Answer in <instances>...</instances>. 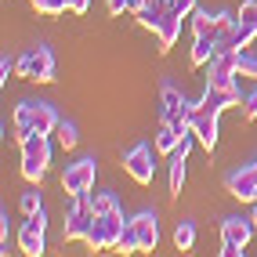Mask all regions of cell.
<instances>
[{
	"label": "cell",
	"instance_id": "cell-26",
	"mask_svg": "<svg viewBox=\"0 0 257 257\" xmlns=\"http://www.w3.org/2000/svg\"><path fill=\"white\" fill-rule=\"evenodd\" d=\"M37 11H40V15H47V19H55V15L69 11V4H65V0H40V4H37Z\"/></svg>",
	"mask_w": 257,
	"mask_h": 257
},
{
	"label": "cell",
	"instance_id": "cell-9",
	"mask_svg": "<svg viewBox=\"0 0 257 257\" xmlns=\"http://www.w3.org/2000/svg\"><path fill=\"white\" fill-rule=\"evenodd\" d=\"M225 188H228V196L239 199V203H257V163H246V167L232 170V174L225 178Z\"/></svg>",
	"mask_w": 257,
	"mask_h": 257
},
{
	"label": "cell",
	"instance_id": "cell-11",
	"mask_svg": "<svg viewBox=\"0 0 257 257\" xmlns=\"http://www.w3.org/2000/svg\"><path fill=\"white\" fill-rule=\"evenodd\" d=\"M123 170L138 181V185H152L156 178V163H152V149L149 145H134L127 156H123Z\"/></svg>",
	"mask_w": 257,
	"mask_h": 257
},
{
	"label": "cell",
	"instance_id": "cell-30",
	"mask_svg": "<svg viewBox=\"0 0 257 257\" xmlns=\"http://www.w3.org/2000/svg\"><path fill=\"white\" fill-rule=\"evenodd\" d=\"M174 11L181 15V19H192V11H196V0H174Z\"/></svg>",
	"mask_w": 257,
	"mask_h": 257
},
{
	"label": "cell",
	"instance_id": "cell-1",
	"mask_svg": "<svg viewBox=\"0 0 257 257\" xmlns=\"http://www.w3.org/2000/svg\"><path fill=\"white\" fill-rule=\"evenodd\" d=\"M62 119L55 116V109L47 101H19L15 105V142H26L29 134H55V127Z\"/></svg>",
	"mask_w": 257,
	"mask_h": 257
},
{
	"label": "cell",
	"instance_id": "cell-20",
	"mask_svg": "<svg viewBox=\"0 0 257 257\" xmlns=\"http://www.w3.org/2000/svg\"><path fill=\"white\" fill-rule=\"evenodd\" d=\"M116 250H119V253H142V239H138V228H134V221H127V225H123V235H119Z\"/></svg>",
	"mask_w": 257,
	"mask_h": 257
},
{
	"label": "cell",
	"instance_id": "cell-17",
	"mask_svg": "<svg viewBox=\"0 0 257 257\" xmlns=\"http://www.w3.org/2000/svg\"><path fill=\"white\" fill-rule=\"evenodd\" d=\"M214 58H217V40H214V37H196V44H192V55H188V62H192L196 69H199V65H210Z\"/></svg>",
	"mask_w": 257,
	"mask_h": 257
},
{
	"label": "cell",
	"instance_id": "cell-27",
	"mask_svg": "<svg viewBox=\"0 0 257 257\" xmlns=\"http://www.w3.org/2000/svg\"><path fill=\"white\" fill-rule=\"evenodd\" d=\"M239 76H253L257 80V58L246 55V51H239Z\"/></svg>",
	"mask_w": 257,
	"mask_h": 257
},
{
	"label": "cell",
	"instance_id": "cell-29",
	"mask_svg": "<svg viewBox=\"0 0 257 257\" xmlns=\"http://www.w3.org/2000/svg\"><path fill=\"white\" fill-rule=\"evenodd\" d=\"M243 116H246V119H253V116H257V91L243 94Z\"/></svg>",
	"mask_w": 257,
	"mask_h": 257
},
{
	"label": "cell",
	"instance_id": "cell-10",
	"mask_svg": "<svg viewBox=\"0 0 257 257\" xmlns=\"http://www.w3.org/2000/svg\"><path fill=\"white\" fill-rule=\"evenodd\" d=\"M44 232H47V217H44V207H40L37 214H29L26 225L19 228V246H22V253L40 257V253H44Z\"/></svg>",
	"mask_w": 257,
	"mask_h": 257
},
{
	"label": "cell",
	"instance_id": "cell-14",
	"mask_svg": "<svg viewBox=\"0 0 257 257\" xmlns=\"http://www.w3.org/2000/svg\"><path fill=\"white\" fill-rule=\"evenodd\" d=\"M134 221V228H138V239H142V253H152L160 243V225H156V214H138V217H131Z\"/></svg>",
	"mask_w": 257,
	"mask_h": 257
},
{
	"label": "cell",
	"instance_id": "cell-3",
	"mask_svg": "<svg viewBox=\"0 0 257 257\" xmlns=\"http://www.w3.org/2000/svg\"><path fill=\"white\" fill-rule=\"evenodd\" d=\"M123 210H109V214H94V225H91V232H87V243L91 250H116V243H119V235H123Z\"/></svg>",
	"mask_w": 257,
	"mask_h": 257
},
{
	"label": "cell",
	"instance_id": "cell-12",
	"mask_svg": "<svg viewBox=\"0 0 257 257\" xmlns=\"http://www.w3.org/2000/svg\"><path fill=\"white\" fill-rule=\"evenodd\" d=\"M192 109H196V105H192ZM192 134H196V142L210 152V149L217 145V116H210V112H192Z\"/></svg>",
	"mask_w": 257,
	"mask_h": 257
},
{
	"label": "cell",
	"instance_id": "cell-23",
	"mask_svg": "<svg viewBox=\"0 0 257 257\" xmlns=\"http://www.w3.org/2000/svg\"><path fill=\"white\" fill-rule=\"evenodd\" d=\"M55 134H58V142H62V149H76V142H80V134H76V127H73V123H65V119H62V123L55 127Z\"/></svg>",
	"mask_w": 257,
	"mask_h": 257
},
{
	"label": "cell",
	"instance_id": "cell-13",
	"mask_svg": "<svg viewBox=\"0 0 257 257\" xmlns=\"http://www.w3.org/2000/svg\"><path fill=\"white\" fill-rule=\"evenodd\" d=\"M167 11H170V0H145V4L134 11V19H138L142 29H152V33H156Z\"/></svg>",
	"mask_w": 257,
	"mask_h": 257
},
{
	"label": "cell",
	"instance_id": "cell-7",
	"mask_svg": "<svg viewBox=\"0 0 257 257\" xmlns=\"http://www.w3.org/2000/svg\"><path fill=\"white\" fill-rule=\"evenodd\" d=\"M94 225V207H91V199L87 196H80V203L65 214V228H62V243H80V239H87Z\"/></svg>",
	"mask_w": 257,
	"mask_h": 257
},
{
	"label": "cell",
	"instance_id": "cell-16",
	"mask_svg": "<svg viewBox=\"0 0 257 257\" xmlns=\"http://www.w3.org/2000/svg\"><path fill=\"white\" fill-rule=\"evenodd\" d=\"M160 101H163V119H178V116L188 112V101H185V94L174 87V83H167L160 91Z\"/></svg>",
	"mask_w": 257,
	"mask_h": 257
},
{
	"label": "cell",
	"instance_id": "cell-25",
	"mask_svg": "<svg viewBox=\"0 0 257 257\" xmlns=\"http://www.w3.org/2000/svg\"><path fill=\"white\" fill-rule=\"evenodd\" d=\"M105 4H109L112 15H134V11L145 4V0H105Z\"/></svg>",
	"mask_w": 257,
	"mask_h": 257
},
{
	"label": "cell",
	"instance_id": "cell-31",
	"mask_svg": "<svg viewBox=\"0 0 257 257\" xmlns=\"http://www.w3.org/2000/svg\"><path fill=\"white\" fill-rule=\"evenodd\" d=\"M65 4H69V11H73V15H83V11L91 8V0H65Z\"/></svg>",
	"mask_w": 257,
	"mask_h": 257
},
{
	"label": "cell",
	"instance_id": "cell-19",
	"mask_svg": "<svg viewBox=\"0 0 257 257\" xmlns=\"http://www.w3.org/2000/svg\"><path fill=\"white\" fill-rule=\"evenodd\" d=\"M192 33L196 37H214L217 40V15H210V11H192Z\"/></svg>",
	"mask_w": 257,
	"mask_h": 257
},
{
	"label": "cell",
	"instance_id": "cell-21",
	"mask_svg": "<svg viewBox=\"0 0 257 257\" xmlns=\"http://www.w3.org/2000/svg\"><path fill=\"white\" fill-rule=\"evenodd\" d=\"M174 246H178V250H192V246H196V225H192V221H178V228H174Z\"/></svg>",
	"mask_w": 257,
	"mask_h": 257
},
{
	"label": "cell",
	"instance_id": "cell-5",
	"mask_svg": "<svg viewBox=\"0 0 257 257\" xmlns=\"http://www.w3.org/2000/svg\"><path fill=\"white\" fill-rule=\"evenodd\" d=\"M19 76H26L33 83H51L55 80V55H51L44 44H37L33 51H26L19 58Z\"/></svg>",
	"mask_w": 257,
	"mask_h": 257
},
{
	"label": "cell",
	"instance_id": "cell-28",
	"mask_svg": "<svg viewBox=\"0 0 257 257\" xmlns=\"http://www.w3.org/2000/svg\"><path fill=\"white\" fill-rule=\"evenodd\" d=\"M19 207L26 210V217H29V214H37V210L44 207V203H40V192H26V196H22V203H19Z\"/></svg>",
	"mask_w": 257,
	"mask_h": 257
},
{
	"label": "cell",
	"instance_id": "cell-15",
	"mask_svg": "<svg viewBox=\"0 0 257 257\" xmlns=\"http://www.w3.org/2000/svg\"><path fill=\"white\" fill-rule=\"evenodd\" d=\"M156 37H160V51H163V55L178 44V37H181V15H178L174 8L163 15V22H160V29H156Z\"/></svg>",
	"mask_w": 257,
	"mask_h": 257
},
{
	"label": "cell",
	"instance_id": "cell-4",
	"mask_svg": "<svg viewBox=\"0 0 257 257\" xmlns=\"http://www.w3.org/2000/svg\"><path fill=\"white\" fill-rule=\"evenodd\" d=\"M253 228H257L253 217H225L221 221V257H243Z\"/></svg>",
	"mask_w": 257,
	"mask_h": 257
},
{
	"label": "cell",
	"instance_id": "cell-18",
	"mask_svg": "<svg viewBox=\"0 0 257 257\" xmlns=\"http://www.w3.org/2000/svg\"><path fill=\"white\" fill-rule=\"evenodd\" d=\"M181 138H185V134H181L174 123H167V119H163V127L156 131V152H163V156H174V149L181 145Z\"/></svg>",
	"mask_w": 257,
	"mask_h": 257
},
{
	"label": "cell",
	"instance_id": "cell-32",
	"mask_svg": "<svg viewBox=\"0 0 257 257\" xmlns=\"http://www.w3.org/2000/svg\"><path fill=\"white\" fill-rule=\"evenodd\" d=\"M37 4H40V0H33V8H37Z\"/></svg>",
	"mask_w": 257,
	"mask_h": 257
},
{
	"label": "cell",
	"instance_id": "cell-24",
	"mask_svg": "<svg viewBox=\"0 0 257 257\" xmlns=\"http://www.w3.org/2000/svg\"><path fill=\"white\" fill-rule=\"evenodd\" d=\"M91 207H94V214H109V210H119V203H116L112 192H94Z\"/></svg>",
	"mask_w": 257,
	"mask_h": 257
},
{
	"label": "cell",
	"instance_id": "cell-22",
	"mask_svg": "<svg viewBox=\"0 0 257 257\" xmlns=\"http://www.w3.org/2000/svg\"><path fill=\"white\" fill-rule=\"evenodd\" d=\"M235 22L257 33V0H246V4H243V8H239V15H235Z\"/></svg>",
	"mask_w": 257,
	"mask_h": 257
},
{
	"label": "cell",
	"instance_id": "cell-2",
	"mask_svg": "<svg viewBox=\"0 0 257 257\" xmlns=\"http://www.w3.org/2000/svg\"><path fill=\"white\" fill-rule=\"evenodd\" d=\"M47 163H51V142L47 134H29L22 142V178L40 185L47 174Z\"/></svg>",
	"mask_w": 257,
	"mask_h": 257
},
{
	"label": "cell",
	"instance_id": "cell-6",
	"mask_svg": "<svg viewBox=\"0 0 257 257\" xmlns=\"http://www.w3.org/2000/svg\"><path fill=\"white\" fill-rule=\"evenodd\" d=\"M94 174H98V163H94V160H76V163H69V167H65V174H62V192L73 196V199L87 196L91 188H94Z\"/></svg>",
	"mask_w": 257,
	"mask_h": 257
},
{
	"label": "cell",
	"instance_id": "cell-8",
	"mask_svg": "<svg viewBox=\"0 0 257 257\" xmlns=\"http://www.w3.org/2000/svg\"><path fill=\"white\" fill-rule=\"evenodd\" d=\"M232 105H243V91H239V83H235V87H210V83H207L203 98L196 101V112L221 116V112L232 109Z\"/></svg>",
	"mask_w": 257,
	"mask_h": 257
}]
</instances>
